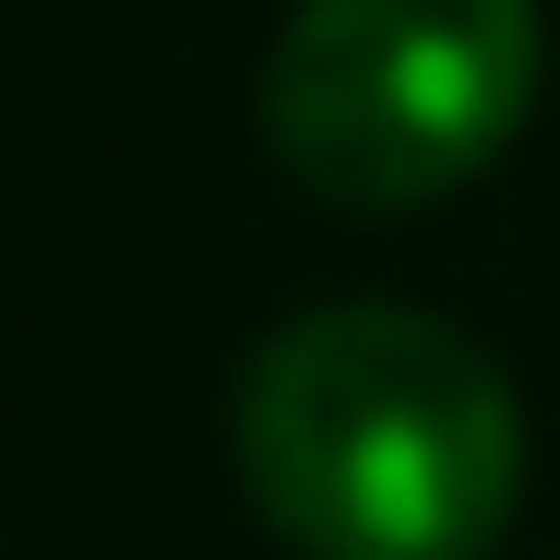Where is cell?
I'll return each instance as SVG.
<instances>
[{
	"mask_svg": "<svg viewBox=\"0 0 560 560\" xmlns=\"http://www.w3.org/2000/svg\"><path fill=\"white\" fill-rule=\"evenodd\" d=\"M238 477L299 560H477L525 489V406L489 346L346 299L238 370Z\"/></svg>",
	"mask_w": 560,
	"mask_h": 560,
	"instance_id": "6da1fadb",
	"label": "cell"
},
{
	"mask_svg": "<svg viewBox=\"0 0 560 560\" xmlns=\"http://www.w3.org/2000/svg\"><path fill=\"white\" fill-rule=\"evenodd\" d=\"M537 60V0H299L262 60V143L346 215H418L525 131Z\"/></svg>",
	"mask_w": 560,
	"mask_h": 560,
	"instance_id": "7a4b0ae2",
	"label": "cell"
}]
</instances>
